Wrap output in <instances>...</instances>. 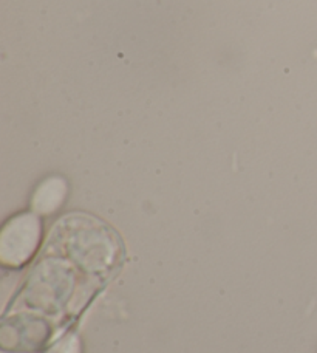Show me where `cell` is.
I'll use <instances>...</instances> for the list:
<instances>
[{
  "label": "cell",
  "instance_id": "cell-1",
  "mask_svg": "<svg viewBox=\"0 0 317 353\" xmlns=\"http://www.w3.org/2000/svg\"><path fill=\"white\" fill-rule=\"evenodd\" d=\"M42 241V223L36 214L23 212L10 219L0 232V263L22 268L36 254Z\"/></svg>",
  "mask_w": 317,
  "mask_h": 353
},
{
  "label": "cell",
  "instance_id": "cell-2",
  "mask_svg": "<svg viewBox=\"0 0 317 353\" xmlns=\"http://www.w3.org/2000/svg\"><path fill=\"white\" fill-rule=\"evenodd\" d=\"M67 197V183L61 176H50L43 180L31 199V208L36 214L48 216L59 210Z\"/></svg>",
  "mask_w": 317,
  "mask_h": 353
},
{
  "label": "cell",
  "instance_id": "cell-3",
  "mask_svg": "<svg viewBox=\"0 0 317 353\" xmlns=\"http://www.w3.org/2000/svg\"><path fill=\"white\" fill-rule=\"evenodd\" d=\"M43 353H82V344L79 336L73 332H68L54 341Z\"/></svg>",
  "mask_w": 317,
  "mask_h": 353
}]
</instances>
